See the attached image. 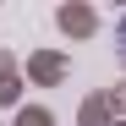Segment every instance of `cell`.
Returning <instances> with one entry per match:
<instances>
[{"label":"cell","mask_w":126,"mask_h":126,"mask_svg":"<svg viewBox=\"0 0 126 126\" xmlns=\"http://www.w3.org/2000/svg\"><path fill=\"white\" fill-rule=\"evenodd\" d=\"M121 38H126V28H121Z\"/></svg>","instance_id":"6da1fadb"}]
</instances>
